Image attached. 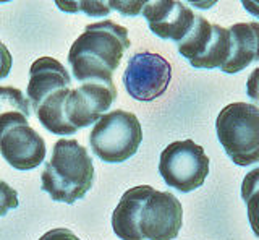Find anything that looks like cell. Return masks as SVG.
I'll list each match as a JSON object with an SVG mask.
<instances>
[{"label": "cell", "mask_w": 259, "mask_h": 240, "mask_svg": "<svg viewBox=\"0 0 259 240\" xmlns=\"http://www.w3.org/2000/svg\"><path fill=\"white\" fill-rule=\"evenodd\" d=\"M130 49L128 29L110 20L88 25L70 47L68 63L79 83H113V71Z\"/></svg>", "instance_id": "6da1fadb"}, {"label": "cell", "mask_w": 259, "mask_h": 240, "mask_svg": "<svg viewBox=\"0 0 259 240\" xmlns=\"http://www.w3.org/2000/svg\"><path fill=\"white\" fill-rule=\"evenodd\" d=\"M94 164L88 149L76 140L62 138L54 145L52 157L40 174V188L54 202L73 205L93 188Z\"/></svg>", "instance_id": "7a4b0ae2"}, {"label": "cell", "mask_w": 259, "mask_h": 240, "mask_svg": "<svg viewBox=\"0 0 259 240\" xmlns=\"http://www.w3.org/2000/svg\"><path fill=\"white\" fill-rule=\"evenodd\" d=\"M215 132L233 164L248 167L259 163V109L254 104L225 106L215 120Z\"/></svg>", "instance_id": "3957f363"}, {"label": "cell", "mask_w": 259, "mask_h": 240, "mask_svg": "<svg viewBox=\"0 0 259 240\" xmlns=\"http://www.w3.org/2000/svg\"><path fill=\"white\" fill-rule=\"evenodd\" d=\"M143 141V129L133 112L112 110L104 114L89 135V145L96 157L118 164L133 157Z\"/></svg>", "instance_id": "277c9868"}, {"label": "cell", "mask_w": 259, "mask_h": 240, "mask_svg": "<svg viewBox=\"0 0 259 240\" xmlns=\"http://www.w3.org/2000/svg\"><path fill=\"white\" fill-rule=\"evenodd\" d=\"M159 174L168 187L190 193L206 182L209 157L193 140L174 141L160 153Z\"/></svg>", "instance_id": "5b68a950"}, {"label": "cell", "mask_w": 259, "mask_h": 240, "mask_svg": "<svg viewBox=\"0 0 259 240\" xmlns=\"http://www.w3.org/2000/svg\"><path fill=\"white\" fill-rule=\"evenodd\" d=\"M178 52L194 68H222L230 55V33L204 17H196L191 31L178 43Z\"/></svg>", "instance_id": "8992f818"}, {"label": "cell", "mask_w": 259, "mask_h": 240, "mask_svg": "<svg viewBox=\"0 0 259 240\" xmlns=\"http://www.w3.org/2000/svg\"><path fill=\"white\" fill-rule=\"evenodd\" d=\"M121 79L133 99L151 102L167 91L172 79V65L159 54L136 52L128 59Z\"/></svg>", "instance_id": "52a82bcc"}, {"label": "cell", "mask_w": 259, "mask_h": 240, "mask_svg": "<svg viewBox=\"0 0 259 240\" xmlns=\"http://www.w3.org/2000/svg\"><path fill=\"white\" fill-rule=\"evenodd\" d=\"M183 224V206L170 191L154 190L144 199L138 230L143 240H174Z\"/></svg>", "instance_id": "ba28073f"}, {"label": "cell", "mask_w": 259, "mask_h": 240, "mask_svg": "<svg viewBox=\"0 0 259 240\" xmlns=\"http://www.w3.org/2000/svg\"><path fill=\"white\" fill-rule=\"evenodd\" d=\"M115 99L117 88L113 83L86 82L68 93L63 107L65 118L76 132L86 129L107 114Z\"/></svg>", "instance_id": "9c48e42d"}, {"label": "cell", "mask_w": 259, "mask_h": 240, "mask_svg": "<svg viewBox=\"0 0 259 240\" xmlns=\"http://www.w3.org/2000/svg\"><path fill=\"white\" fill-rule=\"evenodd\" d=\"M46 141L28 124H18L0 135V154L16 171H32L46 159Z\"/></svg>", "instance_id": "30bf717a"}, {"label": "cell", "mask_w": 259, "mask_h": 240, "mask_svg": "<svg viewBox=\"0 0 259 240\" xmlns=\"http://www.w3.org/2000/svg\"><path fill=\"white\" fill-rule=\"evenodd\" d=\"M143 17L148 20L149 29L160 39L182 43L194 25V15L190 7L182 2L165 0V2H151L143 9Z\"/></svg>", "instance_id": "8fae6325"}, {"label": "cell", "mask_w": 259, "mask_h": 240, "mask_svg": "<svg viewBox=\"0 0 259 240\" xmlns=\"http://www.w3.org/2000/svg\"><path fill=\"white\" fill-rule=\"evenodd\" d=\"M71 76L59 60L52 57H40L32 62L29 68L28 99L32 110L42 104V101L55 91L70 88Z\"/></svg>", "instance_id": "7c38bea8"}, {"label": "cell", "mask_w": 259, "mask_h": 240, "mask_svg": "<svg viewBox=\"0 0 259 240\" xmlns=\"http://www.w3.org/2000/svg\"><path fill=\"white\" fill-rule=\"evenodd\" d=\"M230 55L221 68L224 73L235 75L253 62H259V23H237L230 29Z\"/></svg>", "instance_id": "4fadbf2b"}, {"label": "cell", "mask_w": 259, "mask_h": 240, "mask_svg": "<svg viewBox=\"0 0 259 240\" xmlns=\"http://www.w3.org/2000/svg\"><path fill=\"white\" fill-rule=\"evenodd\" d=\"M152 191L149 185H138L126 190L112 213V229L121 240H143L138 230V219L144 199Z\"/></svg>", "instance_id": "5bb4252c"}, {"label": "cell", "mask_w": 259, "mask_h": 240, "mask_svg": "<svg viewBox=\"0 0 259 240\" xmlns=\"http://www.w3.org/2000/svg\"><path fill=\"white\" fill-rule=\"evenodd\" d=\"M71 90L65 88V90L55 91L51 96L42 101V104L37 107L36 115L39 118V124L44 127L47 132H51L54 135H73L76 133V130L67 122L65 118V101L67 96Z\"/></svg>", "instance_id": "9a60e30c"}, {"label": "cell", "mask_w": 259, "mask_h": 240, "mask_svg": "<svg viewBox=\"0 0 259 240\" xmlns=\"http://www.w3.org/2000/svg\"><path fill=\"white\" fill-rule=\"evenodd\" d=\"M29 99L18 88L0 86V135L18 124H28L31 117Z\"/></svg>", "instance_id": "2e32d148"}, {"label": "cell", "mask_w": 259, "mask_h": 240, "mask_svg": "<svg viewBox=\"0 0 259 240\" xmlns=\"http://www.w3.org/2000/svg\"><path fill=\"white\" fill-rule=\"evenodd\" d=\"M241 198L246 205L249 226L259 238V167L245 175L241 182Z\"/></svg>", "instance_id": "e0dca14e"}, {"label": "cell", "mask_w": 259, "mask_h": 240, "mask_svg": "<svg viewBox=\"0 0 259 240\" xmlns=\"http://www.w3.org/2000/svg\"><path fill=\"white\" fill-rule=\"evenodd\" d=\"M55 5L62 12H68V13L83 12L88 17H107L110 13L109 4L104 2H63V0H59V2H55Z\"/></svg>", "instance_id": "ac0fdd59"}, {"label": "cell", "mask_w": 259, "mask_h": 240, "mask_svg": "<svg viewBox=\"0 0 259 240\" xmlns=\"http://www.w3.org/2000/svg\"><path fill=\"white\" fill-rule=\"evenodd\" d=\"M20 206L18 191L12 188L7 182L0 180V218L7 216L8 211L16 210Z\"/></svg>", "instance_id": "d6986e66"}, {"label": "cell", "mask_w": 259, "mask_h": 240, "mask_svg": "<svg viewBox=\"0 0 259 240\" xmlns=\"http://www.w3.org/2000/svg\"><path fill=\"white\" fill-rule=\"evenodd\" d=\"M146 2H109L110 10H117L120 12L123 17H136L140 15L144 9Z\"/></svg>", "instance_id": "ffe728a7"}, {"label": "cell", "mask_w": 259, "mask_h": 240, "mask_svg": "<svg viewBox=\"0 0 259 240\" xmlns=\"http://www.w3.org/2000/svg\"><path fill=\"white\" fill-rule=\"evenodd\" d=\"M246 94L251 99V102L259 109V68L254 71H251V75L248 76L246 82Z\"/></svg>", "instance_id": "44dd1931"}, {"label": "cell", "mask_w": 259, "mask_h": 240, "mask_svg": "<svg viewBox=\"0 0 259 240\" xmlns=\"http://www.w3.org/2000/svg\"><path fill=\"white\" fill-rule=\"evenodd\" d=\"M12 65H13L12 54L8 51V47L0 41V79H4L10 75Z\"/></svg>", "instance_id": "7402d4cb"}, {"label": "cell", "mask_w": 259, "mask_h": 240, "mask_svg": "<svg viewBox=\"0 0 259 240\" xmlns=\"http://www.w3.org/2000/svg\"><path fill=\"white\" fill-rule=\"evenodd\" d=\"M39 240H81V238L73 234L67 227H57V229L46 232Z\"/></svg>", "instance_id": "603a6c76"}, {"label": "cell", "mask_w": 259, "mask_h": 240, "mask_svg": "<svg viewBox=\"0 0 259 240\" xmlns=\"http://www.w3.org/2000/svg\"><path fill=\"white\" fill-rule=\"evenodd\" d=\"M241 5L245 7V10L248 13H251L253 17L259 18V2H251V0H245V2H241Z\"/></svg>", "instance_id": "cb8c5ba5"}]
</instances>
